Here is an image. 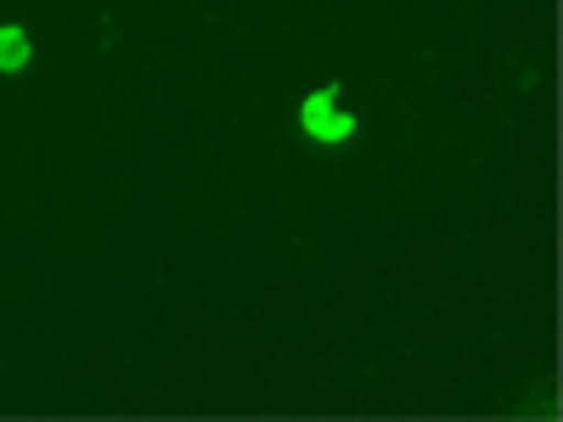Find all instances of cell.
Segmentation results:
<instances>
[{"label":"cell","instance_id":"cell-2","mask_svg":"<svg viewBox=\"0 0 563 422\" xmlns=\"http://www.w3.org/2000/svg\"><path fill=\"white\" fill-rule=\"evenodd\" d=\"M34 63V40H29V29L23 23H0V74H23Z\"/></svg>","mask_w":563,"mask_h":422},{"label":"cell","instance_id":"cell-1","mask_svg":"<svg viewBox=\"0 0 563 422\" xmlns=\"http://www.w3.org/2000/svg\"><path fill=\"white\" fill-rule=\"evenodd\" d=\"M339 102H344V85H321L299 102V130L316 141V147H350V141L361 135V119Z\"/></svg>","mask_w":563,"mask_h":422}]
</instances>
